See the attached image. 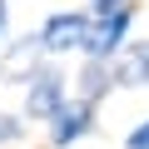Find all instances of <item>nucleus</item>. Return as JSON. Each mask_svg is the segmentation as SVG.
Here are the masks:
<instances>
[{
  "mask_svg": "<svg viewBox=\"0 0 149 149\" xmlns=\"http://www.w3.org/2000/svg\"><path fill=\"white\" fill-rule=\"evenodd\" d=\"M65 74L60 70H50V65H30V74H25V119H55L60 109H65Z\"/></svg>",
  "mask_w": 149,
  "mask_h": 149,
  "instance_id": "f257e3e1",
  "label": "nucleus"
},
{
  "mask_svg": "<svg viewBox=\"0 0 149 149\" xmlns=\"http://www.w3.org/2000/svg\"><path fill=\"white\" fill-rule=\"evenodd\" d=\"M90 30H95V15L90 10H55L40 25V40H45L50 55H65V50H85Z\"/></svg>",
  "mask_w": 149,
  "mask_h": 149,
  "instance_id": "f03ea898",
  "label": "nucleus"
},
{
  "mask_svg": "<svg viewBox=\"0 0 149 149\" xmlns=\"http://www.w3.org/2000/svg\"><path fill=\"white\" fill-rule=\"evenodd\" d=\"M129 20H134V5H124V10H114V15H95V30H90V40H85V55H90V60L119 55V50H124V35H129Z\"/></svg>",
  "mask_w": 149,
  "mask_h": 149,
  "instance_id": "7ed1b4c3",
  "label": "nucleus"
},
{
  "mask_svg": "<svg viewBox=\"0 0 149 149\" xmlns=\"http://www.w3.org/2000/svg\"><path fill=\"white\" fill-rule=\"evenodd\" d=\"M95 129V104L90 100H65V109L50 119V144L55 149H70L74 139H85Z\"/></svg>",
  "mask_w": 149,
  "mask_h": 149,
  "instance_id": "20e7f679",
  "label": "nucleus"
},
{
  "mask_svg": "<svg viewBox=\"0 0 149 149\" xmlns=\"http://www.w3.org/2000/svg\"><path fill=\"white\" fill-rule=\"evenodd\" d=\"M114 85H149V45H129L114 60Z\"/></svg>",
  "mask_w": 149,
  "mask_h": 149,
  "instance_id": "39448f33",
  "label": "nucleus"
},
{
  "mask_svg": "<svg viewBox=\"0 0 149 149\" xmlns=\"http://www.w3.org/2000/svg\"><path fill=\"white\" fill-rule=\"evenodd\" d=\"M109 85H114V65H109V60H90V55H85V70H80V100L100 104Z\"/></svg>",
  "mask_w": 149,
  "mask_h": 149,
  "instance_id": "423d86ee",
  "label": "nucleus"
},
{
  "mask_svg": "<svg viewBox=\"0 0 149 149\" xmlns=\"http://www.w3.org/2000/svg\"><path fill=\"white\" fill-rule=\"evenodd\" d=\"M25 134V119H15V114H0V144H10V139H20Z\"/></svg>",
  "mask_w": 149,
  "mask_h": 149,
  "instance_id": "0eeeda50",
  "label": "nucleus"
},
{
  "mask_svg": "<svg viewBox=\"0 0 149 149\" xmlns=\"http://www.w3.org/2000/svg\"><path fill=\"white\" fill-rule=\"evenodd\" d=\"M124 149H149V119H144L139 129H129V139H124Z\"/></svg>",
  "mask_w": 149,
  "mask_h": 149,
  "instance_id": "6e6552de",
  "label": "nucleus"
},
{
  "mask_svg": "<svg viewBox=\"0 0 149 149\" xmlns=\"http://www.w3.org/2000/svg\"><path fill=\"white\" fill-rule=\"evenodd\" d=\"M0 45H5V0H0Z\"/></svg>",
  "mask_w": 149,
  "mask_h": 149,
  "instance_id": "1a4fd4ad",
  "label": "nucleus"
}]
</instances>
